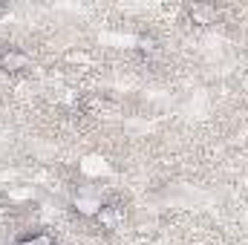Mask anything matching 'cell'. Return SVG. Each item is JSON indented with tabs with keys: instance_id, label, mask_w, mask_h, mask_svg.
<instances>
[{
	"instance_id": "6da1fadb",
	"label": "cell",
	"mask_w": 248,
	"mask_h": 245,
	"mask_svg": "<svg viewBox=\"0 0 248 245\" xmlns=\"http://www.w3.org/2000/svg\"><path fill=\"white\" fill-rule=\"evenodd\" d=\"M0 69L9 72V75L29 72V69H32V58H29L23 49H6V52L0 55Z\"/></svg>"
},
{
	"instance_id": "7a4b0ae2",
	"label": "cell",
	"mask_w": 248,
	"mask_h": 245,
	"mask_svg": "<svg viewBox=\"0 0 248 245\" xmlns=\"http://www.w3.org/2000/svg\"><path fill=\"white\" fill-rule=\"evenodd\" d=\"M187 20L193 26H211L219 20V9L214 3H193V6H187Z\"/></svg>"
},
{
	"instance_id": "3957f363",
	"label": "cell",
	"mask_w": 248,
	"mask_h": 245,
	"mask_svg": "<svg viewBox=\"0 0 248 245\" xmlns=\"http://www.w3.org/2000/svg\"><path fill=\"white\" fill-rule=\"evenodd\" d=\"M75 211L81 216H101L104 214V199L98 193H78L75 196Z\"/></svg>"
},
{
	"instance_id": "277c9868",
	"label": "cell",
	"mask_w": 248,
	"mask_h": 245,
	"mask_svg": "<svg viewBox=\"0 0 248 245\" xmlns=\"http://www.w3.org/2000/svg\"><path fill=\"white\" fill-rule=\"evenodd\" d=\"M15 245H55V237L46 234V231H38V234H26V237H20Z\"/></svg>"
},
{
	"instance_id": "5b68a950",
	"label": "cell",
	"mask_w": 248,
	"mask_h": 245,
	"mask_svg": "<svg viewBox=\"0 0 248 245\" xmlns=\"http://www.w3.org/2000/svg\"><path fill=\"white\" fill-rule=\"evenodd\" d=\"M3 12H6V9H3V6H0V15H3Z\"/></svg>"
}]
</instances>
